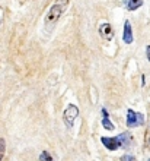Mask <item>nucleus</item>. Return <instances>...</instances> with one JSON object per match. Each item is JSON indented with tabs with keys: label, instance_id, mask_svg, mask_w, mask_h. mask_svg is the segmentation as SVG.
<instances>
[{
	"label": "nucleus",
	"instance_id": "obj_1",
	"mask_svg": "<svg viewBox=\"0 0 150 161\" xmlns=\"http://www.w3.org/2000/svg\"><path fill=\"white\" fill-rule=\"evenodd\" d=\"M67 4H69V0H57L53 6L50 8V10H48V13H47V18H45V26L48 28V26H53L55 24V22L60 19V16H61L63 13H64V10H66Z\"/></svg>",
	"mask_w": 150,
	"mask_h": 161
},
{
	"label": "nucleus",
	"instance_id": "obj_2",
	"mask_svg": "<svg viewBox=\"0 0 150 161\" xmlns=\"http://www.w3.org/2000/svg\"><path fill=\"white\" fill-rule=\"evenodd\" d=\"M77 114H79V108H77L76 106H73V104H70V106H69L66 110H64L63 119H64V123L67 125V127H71V126H73V123H75Z\"/></svg>",
	"mask_w": 150,
	"mask_h": 161
},
{
	"label": "nucleus",
	"instance_id": "obj_3",
	"mask_svg": "<svg viewBox=\"0 0 150 161\" xmlns=\"http://www.w3.org/2000/svg\"><path fill=\"white\" fill-rule=\"evenodd\" d=\"M143 122H144V117H143L142 113H136V111L131 110V108L127 111V126L137 127V126H140V125H143Z\"/></svg>",
	"mask_w": 150,
	"mask_h": 161
},
{
	"label": "nucleus",
	"instance_id": "obj_4",
	"mask_svg": "<svg viewBox=\"0 0 150 161\" xmlns=\"http://www.w3.org/2000/svg\"><path fill=\"white\" fill-rule=\"evenodd\" d=\"M101 141H102V144H104L109 151H115V149H118V147H121V144H120V141H118L117 136H115V138H106V136H102Z\"/></svg>",
	"mask_w": 150,
	"mask_h": 161
},
{
	"label": "nucleus",
	"instance_id": "obj_5",
	"mask_svg": "<svg viewBox=\"0 0 150 161\" xmlns=\"http://www.w3.org/2000/svg\"><path fill=\"white\" fill-rule=\"evenodd\" d=\"M99 34L104 40H108V41L112 40L114 30H112V26H111V24H102V25L99 26Z\"/></svg>",
	"mask_w": 150,
	"mask_h": 161
},
{
	"label": "nucleus",
	"instance_id": "obj_6",
	"mask_svg": "<svg viewBox=\"0 0 150 161\" xmlns=\"http://www.w3.org/2000/svg\"><path fill=\"white\" fill-rule=\"evenodd\" d=\"M122 40H124L125 44H131L133 42V30H131V24L130 21H125L124 24V35H122Z\"/></svg>",
	"mask_w": 150,
	"mask_h": 161
},
{
	"label": "nucleus",
	"instance_id": "obj_7",
	"mask_svg": "<svg viewBox=\"0 0 150 161\" xmlns=\"http://www.w3.org/2000/svg\"><path fill=\"white\" fill-rule=\"evenodd\" d=\"M118 138V141H120V144H121V147H128L130 145V142L133 141V136L130 135L128 132H122L120 136H117Z\"/></svg>",
	"mask_w": 150,
	"mask_h": 161
},
{
	"label": "nucleus",
	"instance_id": "obj_8",
	"mask_svg": "<svg viewBox=\"0 0 150 161\" xmlns=\"http://www.w3.org/2000/svg\"><path fill=\"white\" fill-rule=\"evenodd\" d=\"M143 4V0H127V8L128 10H136Z\"/></svg>",
	"mask_w": 150,
	"mask_h": 161
},
{
	"label": "nucleus",
	"instance_id": "obj_9",
	"mask_svg": "<svg viewBox=\"0 0 150 161\" xmlns=\"http://www.w3.org/2000/svg\"><path fill=\"white\" fill-rule=\"evenodd\" d=\"M102 125H104V127L108 129V130H114V129H115V126H114L112 122H111L108 117H104V119H102Z\"/></svg>",
	"mask_w": 150,
	"mask_h": 161
},
{
	"label": "nucleus",
	"instance_id": "obj_10",
	"mask_svg": "<svg viewBox=\"0 0 150 161\" xmlns=\"http://www.w3.org/2000/svg\"><path fill=\"white\" fill-rule=\"evenodd\" d=\"M39 161H53V157L50 155L48 151H42L41 155H39Z\"/></svg>",
	"mask_w": 150,
	"mask_h": 161
},
{
	"label": "nucleus",
	"instance_id": "obj_11",
	"mask_svg": "<svg viewBox=\"0 0 150 161\" xmlns=\"http://www.w3.org/2000/svg\"><path fill=\"white\" fill-rule=\"evenodd\" d=\"M4 149H6V141L3 138H0V161H2V158L4 155Z\"/></svg>",
	"mask_w": 150,
	"mask_h": 161
},
{
	"label": "nucleus",
	"instance_id": "obj_12",
	"mask_svg": "<svg viewBox=\"0 0 150 161\" xmlns=\"http://www.w3.org/2000/svg\"><path fill=\"white\" fill-rule=\"evenodd\" d=\"M146 145L150 148V127L147 129V132H146Z\"/></svg>",
	"mask_w": 150,
	"mask_h": 161
},
{
	"label": "nucleus",
	"instance_id": "obj_13",
	"mask_svg": "<svg viewBox=\"0 0 150 161\" xmlns=\"http://www.w3.org/2000/svg\"><path fill=\"white\" fill-rule=\"evenodd\" d=\"M121 161H136V158L133 155H124V157L121 158Z\"/></svg>",
	"mask_w": 150,
	"mask_h": 161
},
{
	"label": "nucleus",
	"instance_id": "obj_14",
	"mask_svg": "<svg viewBox=\"0 0 150 161\" xmlns=\"http://www.w3.org/2000/svg\"><path fill=\"white\" fill-rule=\"evenodd\" d=\"M146 53H147V59H149V62H150V46L146 47Z\"/></svg>",
	"mask_w": 150,
	"mask_h": 161
},
{
	"label": "nucleus",
	"instance_id": "obj_15",
	"mask_svg": "<svg viewBox=\"0 0 150 161\" xmlns=\"http://www.w3.org/2000/svg\"><path fill=\"white\" fill-rule=\"evenodd\" d=\"M102 114H104V117H108V111L105 110V108H102Z\"/></svg>",
	"mask_w": 150,
	"mask_h": 161
},
{
	"label": "nucleus",
	"instance_id": "obj_16",
	"mask_svg": "<svg viewBox=\"0 0 150 161\" xmlns=\"http://www.w3.org/2000/svg\"><path fill=\"white\" fill-rule=\"evenodd\" d=\"M149 161H150V160H149Z\"/></svg>",
	"mask_w": 150,
	"mask_h": 161
}]
</instances>
